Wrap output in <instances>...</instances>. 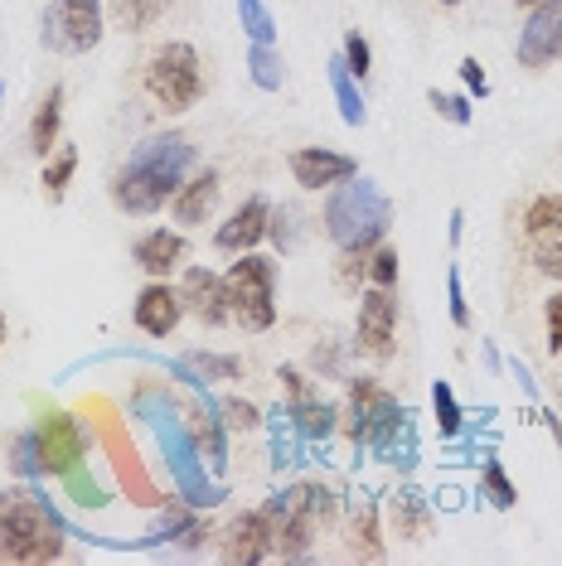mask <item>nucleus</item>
Segmentation results:
<instances>
[{
	"label": "nucleus",
	"mask_w": 562,
	"mask_h": 566,
	"mask_svg": "<svg viewBox=\"0 0 562 566\" xmlns=\"http://www.w3.org/2000/svg\"><path fill=\"white\" fill-rule=\"evenodd\" d=\"M543 325H548V354H562V291L543 305Z\"/></svg>",
	"instance_id": "obj_46"
},
{
	"label": "nucleus",
	"mask_w": 562,
	"mask_h": 566,
	"mask_svg": "<svg viewBox=\"0 0 562 566\" xmlns=\"http://www.w3.org/2000/svg\"><path fill=\"white\" fill-rule=\"evenodd\" d=\"M431 411H437V427H441L446 441H456V436L466 431V411L456 402L451 382H431Z\"/></svg>",
	"instance_id": "obj_30"
},
{
	"label": "nucleus",
	"mask_w": 562,
	"mask_h": 566,
	"mask_svg": "<svg viewBox=\"0 0 562 566\" xmlns=\"http://www.w3.org/2000/svg\"><path fill=\"white\" fill-rule=\"evenodd\" d=\"M393 223V199L383 195L374 179L354 175L344 185L330 189L325 199V238L335 242L340 252L350 248H378L383 233Z\"/></svg>",
	"instance_id": "obj_5"
},
{
	"label": "nucleus",
	"mask_w": 562,
	"mask_h": 566,
	"mask_svg": "<svg viewBox=\"0 0 562 566\" xmlns=\"http://www.w3.org/2000/svg\"><path fill=\"white\" fill-rule=\"evenodd\" d=\"M354 349L364 358H393L398 349V301H393L388 286H368L360 295V319H354Z\"/></svg>",
	"instance_id": "obj_10"
},
{
	"label": "nucleus",
	"mask_w": 562,
	"mask_h": 566,
	"mask_svg": "<svg viewBox=\"0 0 562 566\" xmlns=\"http://www.w3.org/2000/svg\"><path fill=\"white\" fill-rule=\"evenodd\" d=\"M519 6H523V10H529V6H539V0H519Z\"/></svg>",
	"instance_id": "obj_53"
},
{
	"label": "nucleus",
	"mask_w": 562,
	"mask_h": 566,
	"mask_svg": "<svg viewBox=\"0 0 562 566\" xmlns=\"http://www.w3.org/2000/svg\"><path fill=\"white\" fill-rule=\"evenodd\" d=\"M267 557H277V537H272V518L262 509H248L228 523L223 533V562L233 566H258Z\"/></svg>",
	"instance_id": "obj_13"
},
{
	"label": "nucleus",
	"mask_w": 562,
	"mask_h": 566,
	"mask_svg": "<svg viewBox=\"0 0 562 566\" xmlns=\"http://www.w3.org/2000/svg\"><path fill=\"white\" fill-rule=\"evenodd\" d=\"M189 518H195V509H189V504H185V509H180V504H175V509H165L160 518L150 523V533H146V537H136L132 547H160V543H180V533L189 527Z\"/></svg>",
	"instance_id": "obj_31"
},
{
	"label": "nucleus",
	"mask_w": 562,
	"mask_h": 566,
	"mask_svg": "<svg viewBox=\"0 0 562 566\" xmlns=\"http://www.w3.org/2000/svg\"><path fill=\"white\" fill-rule=\"evenodd\" d=\"M267 223H272V203H267L262 195L242 199L233 213H228V223H219V233H214V248L219 252H252L258 242L267 238Z\"/></svg>",
	"instance_id": "obj_15"
},
{
	"label": "nucleus",
	"mask_w": 562,
	"mask_h": 566,
	"mask_svg": "<svg viewBox=\"0 0 562 566\" xmlns=\"http://www.w3.org/2000/svg\"><path fill=\"white\" fill-rule=\"evenodd\" d=\"M262 427H267V450H272V470L277 474H291L305 460V441H301L296 421H291V411L287 407H272L262 417Z\"/></svg>",
	"instance_id": "obj_22"
},
{
	"label": "nucleus",
	"mask_w": 562,
	"mask_h": 566,
	"mask_svg": "<svg viewBox=\"0 0 562 566\" xmlns=\"http://www.w3.org/2000/svg\"><path fill=\"white\" fill-rule=\"evenodd\" d=\"M209 533H214V527L204 523V518H199V509H195V518H189V527L180 533V547H185V552H199L204 543H209Z\"/></svg>",
	"instance_id": "obj_49"
},
{
	"label": "nucleus",
	"mask_w": 562,
	"mask_h": 566,
	"mask_svg": "<svg viewBox=\"0 0 562 566\" xmlns=\"http://www.w3.org/2000/svg\"><path fill=\"white\" fill-rule=\"evenodd\" d=\"M509 373L519 378V388H523V397H529V402H543L539 382H533V373H529V364H523V358H509Z\"/></svg>",
	"instance_id": "obj_50"
},
{
	"label": "nucleus",
	"mask_w": 562,
	"mask_h": 566,
	"mask_svg": "<svg viewBox=\"0 0 562 566\" xmlns=\"http://www.w3.org/2000/svg\"><path fill=\"white\" fill-rule=\"evenodd\" d=\"M311 364H315L321 378H344V354L335 349V344H321V349L311 354Z\"/></svg>",
	"instance_id": "obj_47"
},
{
	"label": "nucleus",
	"mask_w": 562,
	"mask_h": 566,
	"mask_svg": "<svg viewBox=\"0 0 562 566\" xmlns=\"http://www.w3.org/2000/svg\"><path fill=\"white\" fill-rule=\"evenodd\" d=\"M378 460H383L388 470H398V474H413V470H417V421H413V411H403L398 431L383 441Z\"/></svg>",
	"instance_id": "obj_27"
},
{
	"label": "nucleus",
	"mask_w": 562,
	"mask_h": 566,
	"mask_svg": "<svg viewBox=\"0 0 562 566\" xmlns=\"http://www.w3.org/2000/svg\"><path fill=\"white\" fill-rule=\"evenodd\" d=\"M0 107H6V83H0Z\"/></svg>",
	"instance_id": "obj_54"
},
{
	"label": "nucleus",
	"mask_w": 562,
	"mask_h": 566,
	"mask_svg": "<svg viewBox=\"0 0 562 566\" xmlns=\"http://www.w3.org/2000/svg\"><path fill=\"white\" fill-rule=\"evenodd\" d=\"M180 301H185V315H195L199 325H228V291H223V276L209 272V266H189L185 281H180Z\"/></svg>",
	"instance_id": "obj_14"
},
{
	"label": "nucleus",
	"mask_w": 562,
	"mask_h": 566,
	"mask_svg": "<svg viewBox=\"0 0 562 566\" xmlns=\"http://www.w3.org/2000/svg\"><path fill=\"white\" fill-rule=\"evenodd\" d=\"M262 513L272 518L277 557L281 562H301V557H311L315 537L340 518V494L330 484H321V480H301V484H287L281 494L267 499Z\"/></svg>",
	"instance_id": "obj_4"
},
{
	"label": "nucleus",
	"mask_w": 562,
	"mask_h": 566,
	"mask_svg": "<svg viewBox=\"0 0 562 566\" xmlns=\"http://www.w3.org/2000/svg\"><path fill=\"white\" fill-rule=\"evenodd\" d=\"M233 6H238L242 34H248L252 44H272L277 40V20H272V10H267V0H233Z\"/></svg>",
	"instance_id": "obj_33"
},
{
	"label": "nucleus",
	"mask_w": 562,
	"mask_h": 566,
	"mask_svg": "<svg viewBox=\"0 0 562 566\" xmlns=\"http://www.w3.org/2000/svg\"><path fill=\"white\" fill-rule=\"evenodd\" d=\"M480 494L490 499L495 509H514L519 504V494H514V480L504 474V465L495 455H485V465H480Z\"/></svg>",
	"instance_id": "obj_32"
},
{
	"label": "nucleus",
	"mask_w": 562,
	"mask_h": 566,
	"mask_svg": "<svg viewBox=\"0 0 562 566\" xmlns=\"http://www.w3.org/2000/svg\"><path fill=\"white\" fill-rule=\"evenodd\" d=\"M6 339H10V325H6V315H0V349H6Z\"/></svg>",
	"instance_id": "obj_52"
},
{
	"label": "nucleus",
	"mask_w": 562,
	"mask_h": 566,
	"mask_svg": "<svg viewBox=\"0 0 562 566\" xmlns=\"http://www.w3.org/2000/svg\"><path fill=\"white\" fill-rule=\"evenodd\" d=\"M368 256H374V248H350V252H340V286H350V291L364 286V281H368Z\"/></svg>",
	"instance_id": "obj_43"
},
{
	"label": "nucleus",
	"mask_w": 562,
	"mask_h": 566,
	"mask_svg": "<svg viewBox=\"0 0 562 566\" xmlns=\"http://www.w3.org/2000/svg\"><path fill=\"white\" fill-rule=\"evenodd\" d=\"M189 431H195V446H199V455L209 460V470L223 474L228 470V427H223L219 402H214L209 392H199V407L189 411Z\"/></svg>",
	"instance_id": "obj_18"
},
{
	"label": "nucleus",
	"mask_w": 562,
	"mask_h": 566,
	"mask_svg": "<svg viewBox=\"0 0 562 566\" xmlns=\"http://www.w3.org/2000/svg\"><path fill=\"white\" fill-rule=\"evenodd\" d=\"M132 417H140L150 431H156L160 441V455H165V470H170L175 489H180V499L189 509L209 513L219 509L228 499V489L219 484V474L204 470V455L195 446V431H189V421L180 417V407L170 402V392L165 388H136L132 397Z\"/></svg>",
	"instance_id": "obj_1"
},
{
	"label": "nucleus",
	"mask_w": 562,
	"mask_h": 566,
	"mask_svg": "<svg viewBox=\"0 0 562 566\" xmlns=\"http://www.w3.org/2000/svg\"><path fill=\"white\" fill-rule=\"evenodd\" d=\"M10 470L24 474V480H40V446H34V427L30 431H20L15 441H10Z\"/></svg>",
	"instance_id": "obj_38"
},
{
	"label": "nucleus",
	"mask_w": 562,
	"mask_h": 566,
	"mask_svg": "<svg viewBox=\"0 0 562 566\" xmlns=\"http://www.w3.org/2000/svg\"><path fill=\"white\" fill-rule=\"evenodd\" d=\"M79 533L49 494L0 489V557L6 562H59L63 537Z\"/></svg>",
	"instance_id": "obj_3"
},
{
	"label": "nucleus",
	"mask_w": 562,
	"mask_h": 566,
	"mask_svg": "<svg viewBox=\"0 0 562 566\" xmlns=\"http://www.w3.org/2000/svg\"><path fill=\"white\" fill-rule=\"evenodd\" d=\"M368 286H398V252L393 248H374L368 256Z\"/></svg>",
	"instance_id": "obj_44"
},
{
	"label": "nucleus",
	"mask_w": 562,
	"mask_h": 566,
	"mask_svg": "<svg viewBox=\"0 0 562 566\" xmlns=\"http://www.w3.org/2000/svg\"><path fill=\"white\" fill-rule=\"evenodd\" d=\"M354 175H360V160L340 156V150H325V146H305L291 156V179H296L301 189H335Z\"/></svg>",
	"instance_id": "obj_16"
},
{
	"label": "nucleus",
	"mask_w": 562,
	"mask_h": 566,
	"mask_svg": "<svg viewBox=\"0 0 562 566\" xmlns=\"http://www.w3.org/2000/svg\"><path fill=\"white\" fill-rule=\"evenodd\" d=\"M446 238H451V248H461V238H466V213L461 209H451V218H446Z\"/></svg>",
	"instance_id": "obj_51"
},
{
	"label": "nucleus",
	"mask_w": 562,
	"mask_h": 566,
	"mask_svg": "<svg viewBox=\"0 0 562 566\" xmlns=\"http://www.w3.org/2000/svg\"><path fill=\"white\" fill-rule=\"evenodd\" d=\"M287 411H291V421H296V431H301V441H305V446H325L330 436L340 431V407H335V402H325L321 392L291 397Z\"/></svg>",
	"instance_id": "obj_21"
},
{
	"label": "nucleus",
	"mask_w": 562,
	"mask_h": 566,
	"mask_svg": "<svg viewBox=\"0 0 562 566\" xmlns=\"http://www.w3.org/2000/svg\"><path fill=\"white\" fill-rule=\"evenodd\" d=\"M132 256H136V266L146 272L150 281H165L175 272V266L185 262V238L175 233V228H150L146 238L132 248Z\"/></svg>",
	"instance_id": "obj_20"
},
{
	"label": "nucleus",
	"mask_w": 562,
	"mask_h": 566,
	"mask_svg": "<svg viewBox=\"0 0 562 566\" xmlns=\"http://www.w3.org/2000/svg\"><path fill=\"white\" fill-rule=\"evenodd\" d=\"M529 233H562V195H539L523 213Z\"/></svg>",
	"instance_id": "obj_37"
},
{
	"label": "nucleus",
	"mask_w": 562,
	"mask_h": 566,
	"mask_svg": "<svg viewBox=\"0 0 562 566\" xmlns=\"http://www.w3.org/2000/svg\"><path fill=\"white\" fill-rule=\"evenodd\" d=\"M219 195H223V179L219 170H199L195 179H185L180 189H175V223L185 228H199L204 218H209L214 209H219Z\"/></svg>",
	"instance_id": "obj_19"
},
{
	"label": "nucleus",
	"mask_w": 562,
	"mask_h": 566,
	"mask_svg": "<svg viewBox=\"0 0 562 566\" xmlns=\"http://www.w3.org/2000/svg\"><path fill=\"white\" fill-rule=\"evenodd\" d=\"M228 315L248 334H262L277 325V262L258 252H238V262L223 272Z\"/></svg>",
	"instance_id": "obj_6"
},
{
	"label": "nucleus",
	"mask_w": 562,
	"mask_h": 566,
	"mask_svg": "<svg viewBox=\"0 0 562 566\" xmlns=\"http://www.w3.org/2000/svg\"><path fill=\"white\" fill-rule=\"evenodd\" d=\"M529 256L543 276L562 281V233H529Z\"/></svg>",
	"instance_id": "obj_35"
},
{
	"label": "nucleus",
	"mask_w": 562,
	"mask_h": 566,
	"mask_svg": "<svg viewBox=\"0 0 562 566\" xmlns=\"http://www.w3.org/2000/svg\"><path fill=\"white\" fill-rule=\"evenodd\" d=\"M267 238L277 242L281 252H291L301 242V213L291 209V203H281V209H272V223H267Z\"/></svg>",
	"instance_id": "obj_39"
},
{
	"label": "nucleus",
	"mask_w": 562,
	"mask_h": 566,
	"mask_svg": "<svg viewBox=\"0 0 562 566\" xmlns=\"http://www.w3.org/2000/svg\"><path fill=\"white\" fill-rule=\"evenodd\" d=\"M388 527L398 537H407V543H422V537L431 533V504H427V494L413 484H403L398 494L388 499Z\"/></svg>",
	"instance_id": "obj_23"
},
{
	"label": "nucleus",
	"mask_w": 562,
	"mask_h": 566,
	"mask_svg": "<svg viewBox=\"0 0 562 566\" xmlns=\"http://www.w3.org/2000/svg\"><path fill=\"white\" fill-rule=\"evenodd\" d=\"M441 6H461V0H441Z\"/></svg>",
	"instance_id": "obj_55"
},
{
	"label": "nucleus",
	"mask_w": 562,
	"mask_h": 566,
	"mask_svg": "<svg viewBox=\"0 0 562 566\" xmlns=\"http://www.w3.org/2000/svg\"><path fill=\"white\" fill-rule=\"evenodd\" d=\"M446 305H451V325L470 329V305H466V291H461V266H451V272H446Z\"/></svg>",
	"instance_id": "obj_45"
},
{
	"label": "nucleus",
	"mask_w": 562,
	"mask_h": 566,
	"mask_svg": "<svg viewBox=\"0 0 562 566\" xmlns=\"http://www.w3.org/2000/svg\"><path fill=\"white\" fill-rule=\"evenodd\" d=\"M146 93L160 102L165 112H189L204 93V73H199V54L195 44H160L146 63Z\"/></svg>",
	"instance_id": "obj_8"
},
{
	"label": "nucleus",
	"mask_w": 562,
	"mask_h": 566,
	"mask_svg": "<svg viewBox=\"0 0 562 566\" xmlns=\"http://www.w3.org/2000/svg\"><path fill=\"white\" fill-rule=\"evenodd\" d=\"M403 411L407 407L388 388H378L374 378H350V397H344V407H340V427L354 441V450H368V455H378L383 441L398 431Z\"/></svg>",
	"instance_id": "obj_7"
},
{
	"label": "nucleus",
	"mask_w": 562,
	"mask_h": 566,
	"mask_svg": "<svg viewBox=\"0 0 562 566\" xmlns=\"http://www.w3.org/2000/svg\"><path fill=\"white\" fill-rule=\"evenodd\" d=\"M427 102L437 107V117H441V122H451V126H470V122H476L470 102H466V97H456V93H437V87H431Z\"/></svg>",
	"instance_id": "obj_42"
},
{
	"label": "nucleus",
	"mask_w": 562,
	"mask_h": 566,
	"mask_svg": "<svg viewBox=\"0 0 562 566\" xmlns=\"http://www.w3.org/2000/svg\"><path fill=\"white\" fill-rule=\"evenodd\" d=\"M63 489H69V499H73V504H79V509H102V504H107V489H102L97 480H93V474H87L83 465H73L69 474H63Z\"/></svg>",
	"instance_id": "obj_34"
},
{
	"label": "nucleus",
	"mask_w": 562,
	"mask_h": 566,
	"mask_svg": "<svg viewBox=\"0 0 562 566\" xmlns=\"http://www.w3.org/2000/svg\"><path fill=\"white\" fill-rule=\"evenodd\" d=\"M189 170H195V146H189V136H180V132L146 136L132 156H126L117 179H112V203L132 218L160 213L165 199H175V189L185 185Z\"/></svg>",
	"instance_id": "obj_2"
},
{
	"label": "nucleus",
	"mask_w": 562,
	"mask_h": 566,
	"mask_svg": "<svg viewBox=\"0 0 562 566\" xmlns=\"http://www.w3.org/2000/svg\"><path fill=\"white\" fill-rule=\"evenodd\" d=\"M461 83H466L476 97H490V78H485L480 59H461Z\"/></svg>",
	"instance_id": "obj_48"
},
{
	"label": "nucleus",
	"mask_w": 562,
	"mask_h": 566,
	"mask_svg": "<svg viewBox=\"0 0 562 566\" xmlns=\"http://www.w3.org/2000/svg\"><path fill=\"white\" fill-rule=\"evenodd\" d=\"M59 126H63V87L54 83L44 93V102H40V112H34V122H30V150L40 160H49L59 150Z\"/></svg>",
	"instance_id": "obj_25"
},
{
	"label": "nucleus",
	"mask_w": 562,
	"mask_h": 566,
	"mask_svg": "<svg viewBox=\"0 0 562 566\" xmlns=\"http://www.w3.org/2000/svg\"><path fill=\"white\" fill-rule=\"evenodd\" d=\"M344 543H350V552H354L360 562H383L388 543H383V518H378V504H374V499H360V504H354Z\"/></svg>",
	"instance_id": "obj_24"
},
{
	"label": "nucleus",
	"mask_w": 562,
	"mask_h": 566,
	"mask_svg": "<svg viewBox=\"0 0 562 566\" xmlns=\"http://www.w3.org/2000/svg\"><path fill=\"white\" fill-rule=\"evenodd\" d=\"M219 411H223V427L228 431H258L262 427V411L252 402H242V397H223Z\"/></svg>",
	"instance_id": "obj_41"
},
{
	"label": "nucleus",
	"mask_w": 562,
	"mask_h": 566,
	"mask_svg": "<svg viewBox=\"0 0 562 566\" xmlns=\"http://www.w3.org/2000/svg\"><path fill=\"white\" fill-rule=\"evenodd\" d=\"M102 30H107V15H102V0H49L44 10V49L54 54H87L97 49Z\"/></svg>",
	"instance_id": "obj_9"
},
{
	"label": "nucleus",
	"mask_w": 562,
	"mask_h": 566,
	"mask_svg": "<svg viewBox=\"0 0 562 566\" xmlns=\"http://www.w3.org/2000/svg\"><path fill=\"white\" fill-rule=\"evenodd\" d=\"M165 6H170V0H117V20H122V30L140 34L165 15Z\"/></svg>",
	"instance_id": "obj_36"
},
{
	"label": "nucleus",
	"mask_w": 562,
	"mask_h": 566,
	"mask_svg": "<svg viewBox=\"0 0 562 566\" xmlns=\"http://www.w3.org/2000/svg\"><path fill=\"white\" fill-rule=\"evenodd\" d=\"M73 170H79V150L73 146H59L54 156L44 160V199L49 203H63V195H69V185H73Z\"/></svg>",
	"instance_id": "obj_29"
},
{
	"label": "nucleus",
	"mask_w": 562,
	"mask_h": 566,
	"mask_svg": "<svg viewBox=\"0 0 562 566\" xmlns=\"http://www.w3.org/2000/svg\"><path fill=\"white\" fill-rule=\"evenodd\" d=\"M34 446H40V470L59 474V480L87 460V431L69 411H44V417L34 421Z\"/></svg>",
	"instance_id": "obj_11"
},
{
	"label": "nucleus",
	"mask_w": 562,
	"mask_h": 566,
	"mask_svg": "<svg viewBox=\"0 0 562 566\" xmlns=\"http://www.w3.org/2000/svg\"><path fill=\"white\" fill-rule=\"evenodd\" d=\"M180 315H185L180 291L165 286V281H150V286L136 295V329L150 334V339H165V334H175Z\"/></svg>",
	"instance_id": "obj_17"
},
{
	"label": "nucleus",
	"mask_w": 562,
	"mask_h": 566,
	"mask_svg": "<svg viewBox=\"0 0 562 566\" xmlns=\"http://www.w3.org/2000/svg\"><path fill=\"white\" fill-rule=\"evenodd\" d=\"M340 59H344V69H350L354 73V78H368V69H374V49H368V40H364V34L360 30H350V34H344V49H340Z\"/></svg>",
	"instance_id": "obj_40"
},
{
	"label": "nucleus",
	"mask_w": 562,
	"mask_h": 566,
	"mask_svg": "<svg viewBox=\"0 0 562 566\" xmlns=\"http://www.w3.org/2000/svg\"><path fill=\"white\" fill-rule=\"evenodd\" d=\"M519 69H548L553 59H562V0H539L529 6V20L519 30L514 49Z\"/></svg>",
	"instance_id": "obj_12"
},
{
	"label": "nucleus",
	"mask_w": 562,
	"mask_h": 566,
	"mask_svg": "<svg viewBox=\"0 0 562 566\" xmlns=\"http://www.w3.org/2000/svg\"><path fill=\"white\" fill-rule=\"evenodd\" d=\"M330 93H335V107H340V117L344 126H364V93H360V78H354L350 69H344V59L335 54L330 59Z\"/></svg>",
	"instance_id": "obj_26"
},
{
	"label": "nucleus",
	"mask_w": 562,
	"mask_h": 566,
	"mask_svg": "<svg viewBox=\"0 0 562 566\" xmlns=\"http://www.w3.org/2000/svg\"><path fill=\"white\" fill-rule=\"evenodd\" d=\"M248 78L262 87V93H281V83H287V63L272 44H252L248 49Z\"/></svg>",
	"instance_id": "obj_28"
}]
</instances>
